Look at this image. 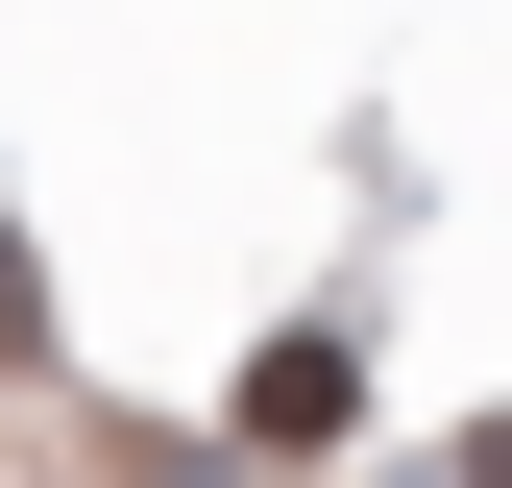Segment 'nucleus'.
Instances as JSON below:
<instances>
[{
  "instance_id": "obj_1",
  "label": "nucleus",
  "mask_w": 512,
  "mask_h": 488,
  "mask_svg": "<svg viewBox=\"0 0 512 488\" xmlns=\"http://www.w3.org/2000/svg\"><path fill=\"white\" fill-rule=\"evenodd\" d=\"M342 391H366V366H342V342H317V318H293L269 366H244V440H269V464H317V440H342Z\"/></svg>"
},
{
  "instance_id": "obj_2",
  "label": "nucleus",
  "mask_w": 512,
  "mask_h": 488,
  "mask_svg": "<svg viewBox=\"0 0 512 488\" xmlns=\"http://www.w3.org/2000/svg\"><path fill=\"white\" fill-rule=\"evenodd\" d=\"M0 342H25V244H0Z\"/></svg>"
}]
</instances>
